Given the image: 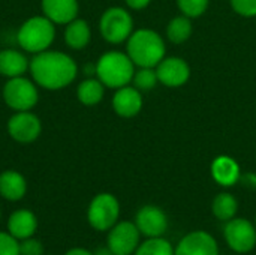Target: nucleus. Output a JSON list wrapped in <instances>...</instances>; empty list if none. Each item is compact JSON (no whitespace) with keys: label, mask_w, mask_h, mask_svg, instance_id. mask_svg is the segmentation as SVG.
Here are the masks:
<instances>
[{"label":"nucleus","mask_w":256,"mask_h":255,"mask_svg":"<svg viewBox=\"0 0 256 255\" xmlns=\"http://www.w3.org/2000/svg\"><path fill=\"white\" fill-rule=\"evenodd\" d=\"M28 71L36 86L46 90H62L76 78L78 66L69 54L45 50L33 56Z\"/></svg>","instance_id":"nucleus-1"},{"label":"nucleus","mask_w":256,"mask_h":255,"mask_svg":"<svg viewBox=\"0 0 256 255\" xmlns=\"http://www.w3.org/2000/svg\"><path fill=\"white\" fill-rule=\"evenodd\" d=\"M126 54L140 68H156L165 57V42L154 30L140 29L129 36Z\"/></svg>","instance_id":"nucleus-2"},{"label":"nucleus","mask_w":256,"mask_h":255,"mask_svg":"<svg viewBox=\"0 0 256 255\" xmlns=\"http://www.w3.org/2000/svg\"><path fill=\"white\" fill-rule=\"evenodd\" d=\"M54 38L56 24L45 15H36L26 20L16 32L18 45L24 51L32 54L50 50L51 44L54 42Z\"/></svg>","instance_id":"nucleus-3"},{"label":"nucleus","mask_w":256,"mask_h":255,"mask_svg":"<svg viewBox=\"0 0 256 255\" xmlns=\"http://www.w3.org/2000/svg\"><path fill=\"white\" fill-rule=\"evenodd\" d=\"M135 74V65L130 57L120 51H108L96 62V77L105 87L120 89L128 86Z\"/></svg>","instance_id":"nucleus-4"},{"label":"nucleus","mask_w":256,"mask_h":255,"mask_svg":"<svg viewBox=\"0 0 256 255\" xmlns=\"http://www.w3.org/2000/svg\"><path fill=\"white\" fill-rule=\"evenodd\" d=\"M2 96L4 104L14 111H30L39 99L38 86L24 75L8 78L3 86Z\"/></svg>","instance_id":"nucleus-5"},{"label":"nucleus","mask_w":256,"mask_h":255,"mask_svg":"<svg viewBox=\"0 0 256 255\" xmlns=\"http://www.w3.org/2000/svg\"><path fill=\"white\" fill-rule=\"evenodd\" d=\"M102 38L110 44H122L129 39L134 32V20L130 14L118 6L106 9L99 21Z\"/></svg>","instance_id":"nucleus-6"},{"label":"nucleus","mask_w":256,"mask_h":255,"mask_svg":"<svg viewBox=\"0 0 256 255\" xmlns=\"http://www.w3.org/2000/svg\"><path fill=\"white\" fill-rule=\"evenodd\" d=\"M118 215H120L118 200L112 194H108V192L98 194L92 200L88 210H87L88 224L98 231L111 230L117 224Z\"/></svg>","instance_id":"nucleus-7"},{"label":"nucleus","mask_w":256,"mask_h":255,"mask_svg":"<svg viewBox=\"0 0 256 255\" xmlns=\"http://www.w3.org/2000/svg\"><path fill=\"white\" fill-rule=\"evenodd\" d=\"M224 236L228 246L238 254L250 252L256 246L255 225L243 218H232L226 221Z\"/></svg>","instance_id":"nucleus-8"},{"label":"nucleus","mask_w":256,"mask_h":255,"mask_svg":"<svg viewBox=\"0 0 256 255\" xmlns=\"http://www.w3.org/2000/svg\"><path fill=\"white\" fill-rule=\"evenodd\" d=\"M8 134L16 143L28 144L39 138L42 132L40 119L32 111H15L8 120Z\"/></svg>","instance_id":"nucleus-9"},{"label":"nucleus","mask_w":256,"mask_h":255,"mask_svg":"<svg viewBox=\"0 0 256 255\" xmlns=\"http://www.w3.org/2000/svg\"><path fill=\"white\" fill-rule=\"evenodd\" d=\"M140 237L141 233L135 222L122 221L110 230L106 246L116 255H132L140 246Z\"/></svg>","instance_id":"nucleus-10"},{"label":"nucleus","mask_w":256,"mask_h":255,"mask_svg":"<svg viewBox=\"0 0 256 255\" xmlns=\"http://www.w3.org/2000/svg\"><path fill=\"white\" fill-rule=\"evenodd\" d=\"M135 225L140 233L148 237H160L168 230V216L158 206H144L136 212Z\"/></svg>","instance_id":"nucleus-11"},{"label":"nucleus","mask_w":256,"mask_h":255,"mask_svg":"<svg viewBox=\"0 0 256 255\" xmlns=\"http://www.w3.org/2000/svg\"><path fill=\"white\" fill-rule=\"evenodd\" d=\"M174 255H219L216 239L202 230L186 234L174 248Z\"/></svg>","instance_id":"nucleus-12"},{"label":"nucleus","mask_w":256,"mask_h":255,"mask_svg":"<svg viewBox=\"0 0 256 255\" xmlns=\"http://www.w3.org/2000/svg\"><path fill=\"white\" fill-rule=\"evenodd\" d=\"M156 74L166 87H180L189 80L190 68L180 57H164L156 66Z\"/></svg>","instance_id":"nucleus-13"},{"label":"nucleus","mask_w":256,"mask_h":255,"mask_svg":"<svg viewBox=\"0 0 256 255\" xmlns=\"http://www.w3.org/2000/svg\"><path fill=\"white\" fill-rule=\"evenodd\" d=\"M112 108L120 117H134L142 108L141 92L134 86H123L117 89L112 96Z\"/></svg>","instance_id":"nucleus-14"},{"label":"nucleus","mask_w":256,"mask_h":255,"mask_svg":"<svg viewBox=\"0 0 256 255\" xmlns=\"http://www.w3.org/2000/svg\"><path fill=\"white\" fill-rule=\"evenodd\" d=\"M40 8L42 14L56 26H66L72 20L78 18L80 11L78 0H40Z\"/></svg>","instance_id":"nucleus-15"},{"label":"nucleus","mask_w":256,"mask_h":255,"mask_svg":"<svg viewBox=\"0 0 256 255\" xmlns=\"http://www.w3.org/2000/svg\"><path fill=\"white\" fill-rule=\"evenodd\" d=\"M38 228V219L33 212L27 209L15 210L8 221V230L9 234H12L16 240H24L27 237H32L36 233Z\"/></svg>","instance_id":"nucleus-16"},{"label":"nucleus","mask_w":256,"mask_h":255,"mask_svg":"<svg viewBox=\"0 0 256 255\" xmlns=\"http://www.w3.org/2000/svg\"><path fill=\"white\" fill-rule=\"evenodd\" d=\"M30 60L18 50H2L0 51V75L6 78L21 77L28 71Z\"/></svg>","instance_id":"nucleus-17"},{"label":"nucleus","mask_w":256,"mask_h":255,"mask_svg":"<svg viewBox=\"0 0 256 255\" xmlns=\"http://www.w3.org/2000/svg\"><path fill=\"white\" fill-rule=\"evenodd\" d=\"M27 192L24 176L15 170H6L0 174V195L9 201L21 200Z\"/></svg>","instance_id":"nucleus-18"},{"label":"nucleus","mask_w":256,"mask_h":255,"mask_svg":"<svg viewBox=\"0 0 256 255\" xmlns=\"http://www.w3.org/2000/svg\"><path fill=\"white\" fill-rule=\"evenodd\" d=\"M212 176L222 186H232L240 180V167L231 156H218L212 164Z\"/></svg>","instance_id":"nucleus-19"},{"label":"nucleus","mask_w":256,"mask_h":255,"mask_svg":"<svg viewBox=\"0 0 256 255\" xmlns=\"http://www.w3.org/2000/svg\"><path fill=\"white\" fill-rule=\"evenodd\" d=\"M92 39V29L86 20L75 18L64 27V42L72 50H82Z\"/></svg>","instance_id":"nucleus-20"},{"label":"nucleus","mask_w":256,"mask_h":255,"mask_svg":"<svg viewBox=\"0 0 256 255\" xmlns=\"http://www.w3.org/2000/svg\"><path fill=\"white\" fill-rule=\"evenodd\" d=\"M105 86L99 78H87L76 87V98L82 105L92 107L104 99Z\"/></svg>","instance_id":"nucleus-21"},{"label":"nucleus","mask_w":256,"mask_h":255,"mask_svg":"<svg viewBox=\"0 0 256 255\" xmlns=\"http://www.w3.org/2000/svg\"><path fill=\"white\" fill-rule=\"evenodd\" d=\"M213 215L219 221H230L237 215L238 210V203L236 197L230 192H220L214 197L213 200Z\"/></svg>","instance_id":"nucleus-22"},{"label":"nucleus","mask_w":256,"mask_h":255,"mask_svg":"<svg viewBox=\"0 0 256 255\" xmlns=\"http://www.w3.org/2000/svg\"><path fill=\"white\" fill-rule=\"evenodd\" d=\"M192 35V23L190 18L186 15L176 17L168 23L166 27V36L174 44H183L186 42Z\"/></svg>","instance_id":"nucleus-23"},{"label":"nucleus","mask_w":256,"mask_h":255,"mask_svg":"<svg viewBox=\"0 0 256 255\" xmlns=\"http://www.w3.org/2000/svg\"><path fill=\"white\" fill-rule=\"evenodd\" d=\"M135 255H174V248L162 236L148 237L144 243H141L136 248Z\"/></svg>","instance_id":"nucleus-24"},{"label":"nucleus","mask_w":256,"mask_h":255,"mask_svg":"<svg viewBox=\"0 0 256 255\" xmlns=\"http://www.w3.org/2000/svg\"><path fill=\"white\" fill-rule=\"evenodd\" d=\"M134 86L141 92V90H152L154 89V86L158 84L159 78L156 74L154 68H140L138 71H135L134 74Z\"/></svg>","instance_id":"nucleus-25"},{"label":"nucleus","mask_w":256,"mask_h":255,"mask_svg":"<svg viewBox=\"0 0 256 255\" xmlns=\"http://www.w3.org/2000/svg\"><path fill=\"white\" fill-rule=\"evenodd\" d=\"M177 3L183 15L189 18L201 17L208 8V0H177Z\"/></svg>","instance_id":"nucleus-26"},{"label":"nucleus","mask_w":256,"mask_h":255,"mask_svg":"<svg viewBox=\"0 0 256 255\" xmlns=\"http://www.w3.org/2000/svg\"><path fill=\"white\" fill-rule=\"evenodd\" d=\"M0 255H20V243L9 233H0Z\"/></svg>","instance_id":"nucleus-27"},{"label":"nucleus","mask_w":256,"mask_h":255,"mask_svg":"<svg viewBox=\"0 0 256 255\" xmlns=\"http://www.w3.org/2000/svg\"><path fill=\"white\" fill-rule=\"evenodd\" d=\"M20 255H44V246L33 236L27 237L20 242Z\"/></svg>","instance_id":"nucleus-28"},{"label":"nucleus","mask_w":256,"mask_h":255,"mask_svg":"<svg viewBox=\"0 0 256 255\" xmlns=\"http://www.w3.org/2000/svg\"><path fill=\"white\" fill-rule=\"evenodd\" d=\"M231 6L242 17H256V0H231Z\"/></svg>","instance_id":"nucleus-29"},{"label":"nucleus","mask_w":256,"mask_h":255,"mask_svg":"<svg viewBox=\"0 0 256 255\" xmlns=\"http://www.w3.org/2000/svg\"><path fill=\"white\" fill-rule=\"evenodd\" d=\"M124 2L132 9H144L146 6H148L152 0H124Z\"/></svg>","instance_id":"nucleus-30"},{"label":"nucleus","mask_w":256,"mask_h":255,"mask_svg":"<svg viewBox=\"0 0 256 255\" xmlns=\"http://www.w3.org/2000/svg\"><path fill=\"white\" fill-rule=\"evenodd\" d=\"M66 255H94L93 252L87 251V249H82V248H74L70 251H68Z\"/></svg>","instance_id":"nucleus-31"},{"label":"nucleus","mask_w":256,"mask_h":255,"mask_svg":"<svg viewBox=\"0 0 256 255\" xmlns=\"http://www.w3.org/2000/svg\"><path fill=\"white\" fill-rule=\"evenodd\" d=\"M244 183L250 188H256V174H246L244 176Z\"/></svg>","instance_id":"nucleus-32"},{"label":"nucleus","mask_w":256,"mask_h":255,"mask_svg":"<svg viewBox=\"0 0 256 255\" xmlns=\"http://www.w3.org/2000/svg\"><path fill=\"white\" fill-rule=\"evenodd\" d=\"M94 255H116L108 246H102V248H99L96 252H94Z\"/></svg>","instance_id":"nucleus-33"}]
</instances>
